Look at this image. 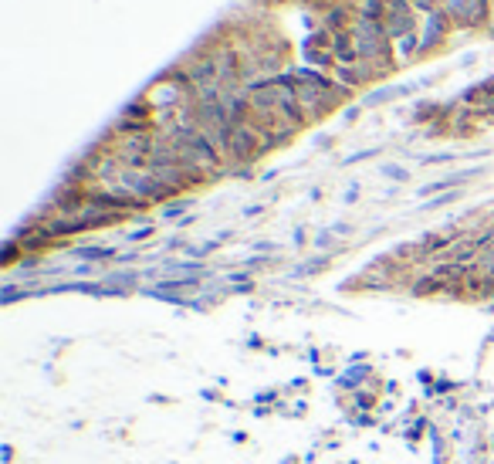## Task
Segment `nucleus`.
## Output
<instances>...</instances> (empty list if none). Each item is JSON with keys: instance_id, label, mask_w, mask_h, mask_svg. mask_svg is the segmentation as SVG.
<instances>
[{"instance_id": "f03ea898", "label": "nucleus", "mask_w": 494, "mask_h": 464, "mask_svg": "<svg viewBox=\"0 0 494 464\" xmlns=\"http://www.w3.org/2000/svg\"><path fill=\"white\" fill-rule=\"evenodd\" d=\"M443 11L450 14L454 28H488L494 18L491 0H450L443 4Z\"/></svg>"}, {"instance_id": "7ed1b4c3", "label": "nucleus", "mask_w": 494, "mask_h": 464, "mask_svg": "<svg viewBox=\"0 0 494 464\" xmlns=\"http://www.w3.org/2000/svg\"><path fill=\"white\" fill-rule=\"evenodd\" d=\"M450 31H454V20H450V14L447 11H433V14H426L424 18V28H420V54H430L437 51L443 41L450 37Z\"/></svg>"}, {"instance_id": "f257e3e1", "label": "nucleus", "mask_w": 494, "mask_h": 464, "mask_svg": "<svg viewBox=\"0 0 494 464\" xmlns=\"http://www.w3.org/2000/svg\"><path fill=\"white\" fill-rule=\"evenodd\" d=\"M264 153V142H261V133H257L251 122H234V133H230V142H227V166H247L254 163L257 156Z\"/></svg>"}]
</instances>
